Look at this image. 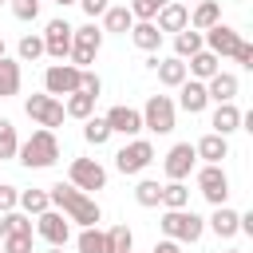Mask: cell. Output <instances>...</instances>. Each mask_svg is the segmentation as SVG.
<instances>
[{
    "label": "cell",
    "instance_id": "cell-45",
    "mask_svg": "<svg viewBox=\"0 0 253 253\" xmlns=\"http://www.w3.org/2000/svg\"><path fill=\"white\" fill-rule=\"evenodd\" d=\"M233 59H237L241 67H253V43H245V40H241V47L233 51Z\"/></svg>",
    "mask_w": 253,
    "mask_h": 253
},
{
    "label": "cell",
    "instance_id": "cell-50",
    "mask_svg": "<svg viewBox=\"0 0 253 253\" xmlns=\"http://www.w3.org/2000/svg\"><path fill=\"white\" fill-rule=\"evenodd\" d=\"M47 253H63V249H47Z\"/></svg>",
    "mask_w": 253,
    "mask_h": 253
},
{
    "label": "cell",
    "instance_id": "cell-49",
    "mask_svg": "<svg viewBox=\"0 0 253 253\" xmlns=\"http://www.w3.org/2000/svg\"><path fill=\"white\" fill-rule=\"evenodd\" d=\"M0 55H4V36H0Z\"/></svg>",
    "mask_w": 253,
    "mask_h": 253
},
{
    "label": "cell",
    "instance_id": "cell-39",
    "mask_svg": "<svg viewBox=\"0 0 253 253\" xmlns=\"http://www.w3.org/2000/svg\"><path fill=\"white\" fill-rule=\"evenodd\" d=\"M0 253H32V233H4Z\"/></svg>",
    "mask_w": 253,
    "mask_h": 253
},
{
    "label": "cell",
    "instance_id": "cell-44",
    "mask_svg": "<svg viewBox=\"0 0 253 253\" xmlns=\"http://www.w3.org/2000/svg\"><path fill=\"white\" fill-rule=\"evenodd\" d=\"M75 4H79V8H83V12H87V16H91V20H95V16H103V12H107V8H111V4H107V0H75Z\"/></svg>",
    "mask_w": 253,
    "mask_h": 253
},
{
    "label": "cell",
    "instance_id": "cell-52",
    "mask_svg": "<svg viewBox=\"0 0 253 253\" xmlns=\"http://www.w3.org/2000/svg\"><path fill=\"white\" fill-rule=\"evenodd\" d=\"M190 4H198V0H190Z\"/></svg>",
    "mask_w": 253,
    "mask_h": 253
},
{
    "label": "cell",
    "instance_id": "cell-48",
    "mask_svg": "<svg viewBox=\"0 0 253 253\" xmlns=\"http://www.w3.org/2000/svg\"><path fill=\"white\" fill-rule=\"evenodd\" d=\"M55 4H63V8H67V4H75V0H55Z\"/></svg>",
    "mask_w": 253,
    "mask_h": 253
},
{
    "label": "cell",
    "instance_id": "cell-46",
    "mask_svg": "<svg viewBox=\"0 0 253 253\" xmlns=\"http://www.w3.org/2000/svg\"><path fill=\"white\" fill-rule=\"evenodd\" d=\"M150 253H182V245H178V241H170V237H162V241H158Z\"/></svg>",
    "mask_w": 253,
    "mask_h": 253
},
{
    "label": "cell",
    "instance_id": "cell-32",
    "mask_svg": "<svg viewBox=\"0 0 253 253\" xmlns=\"http://www.w3.org/2000/svg\"><path fill=\"white\" fill-rule=\"evenodd\" d=\"M20 210H24L28 217H32V213L40 217L43 210H51V202H47V190H20Z\"/></svg>",
    "mask_w": 253,
    "mask_h": 253
},
{
    "label": "cell",
    "instance_id": "cell-26",
    "mask_svg": "<svg viewBox=\"0 0 253 253\" xmlns=\"http://www.w3.org/2000/svg\"><path fill=\"white\" fill-rule=\"evenodd\" d=\"M154 71H158V83H162V87H182V83L190 79L182 59H158V63H154Z\"/></svg>",
    "mask_w": 253,
    "mask_h": 253
},
{
    "label": "cell",
    "instance_id": "cell-2",
    "mask_svg": "<svg viewBox=\"0 0 253 253\" xmlns=\"http://www.w3.org/2000/svg\"><path fill=\"white\" fill-rule=\"evenodd\" d=\"M16 158H20L28 170H47V166H55V162H59V138H55V130H43V126L32 130V138L20 142Z\"/></svg>",
    "mask_w": 253,
    "mask_h": 253
},
{
    "label": "cell",
    "instance_id": "cell-9",
    "mask_svg": "<svg viewBox=\"0 0 253 253\" xmlns=\"http://www.w3.org/2000/svg\"><path fill=\"white\" fill-rule=\"evenodd\" d=\"M79 67L75 63H51L47 71H43V91L47 95H75L79 91Z\"/></svg>",
    "mask_w": 253,
    "mask_h": 253
},
{
    "label": "cell",
    "instance_id": "cell-16",
    "mask_svg": "<svg viewBox=\"0 0 253 253\" xmlns=\"http://www.w3.org/2000/svg\"><path fill=\"white\" fill-rule=\"evenodd\" d=\"M154 28L158 32H182V28H190V4H178V0H170L158 16H154Z\"/></svg>",
    "mask_w": 253,
    "mask_h": 253
},
{
    "label": "cell",
    "instance_id": "cell-8",
    "mask_svg": "<svg viewBox=\"0 0 253 253\" xmlns=\"http://www.w3.org/2000/svg\"><path fill=\"white\" fill-rule=\"evenodd\" d=\"M36 233H40L51 249H63V245L71 241V221H67L59 210H43V213L36 217Z\"/></svg>",
    "mask_w": 253,
    "mask_h": 253
},
{
    "label": "cell",
    "instance_id": "cell-43",
    "mask_svg": "<svg viewBox=\"0 0 253 253\" xmlns=\"http://www.w3.org/2000/svg\"><path fill=\"white\" fill-rule=\"evenodd\" d=\"M79 91H87V95H95V99H99V91H103V79H99L95 71H83V75H79Z\"/></svg>",
    "mask_w": 253,
    "mask_h": 253
},
{
    "label": "cell",
    "instance_id": "cell-38",
    "mask_svg": "<svg viewBox=\"0 0 253 253\" xmlns=\"http://www.w3.org/2000/svg\"><path fill=\"white\" fill-rule=\"evenodd\" d=\"M170 0H130V16L134 20H154Z\"/></svg>",
    "mask_w": 253,
    "mask_h": 253
},
{
    "label": "cell",
    "instance_id": "cell-24",
    "mask_svg": "<svg viewBox=\"0 0 253 253\" xmlns=\"http://www.w3.org/2000/svg\"><path fill=\"white\" fill-rule=\"evenodd\" d=\"M130 40H134V47H142V51H158V43H162V32L154 28V20H134V28H130Z\"/></svg>",
    "mask_w": 253,
    "mask_h": 253
},
{
    "label": "cell",
    "instance_id": "cell-15",
    "mask_svg": "<svg viewBox=\"0 0 253 253\" xmlns=\"http://www.w3.org/2000/svg\"><path fill=\"white\" fill-rule=\"evenodd\" d=\"M107 126H111V134H126V138H134L138 130H142V115L134 111V107H126V103H119V107H111L107 115Z\"/></svg>",
    "mask_w": 253,
    "mask_h": 253
},
{
    "label": "cell",
    "instance_id": "cell-30",
    "mask_svg": "<svg viewBox=\"0 0 253 253\" xmlns=\"http://www.w3.org/2000/svg\"><path fill=\"white\" fill-rule=\"evenodd\" d=\"M75 245H79V253H111V241H107V233H103L99 225L83 229V233L75 237Z\"/></svg>",
    "mask_w": 253,
    "mask_h": 253
},
{
    "label": "cell",
    "instance_id": "cell-4",
    "mask_svg": "<svg viewBox=\"0 0 253 253\" xmlns=\"http://www.w3.org/2000/svg\"><path fill=\"white\" fill-rule=\"evenodd\" d=\"M99 47H103V28H95V20L83 28H71V63L79 71H87V63H95Z\"/></svg>",
    "mask_w": 253,
    "mask_h": 253
},
{
    "label": "cell",
    "instance_id": "cell-3",
    "mask_svg": "<svg viewBox=\"0 0 253 253\" xmlns=\"http://www.w3.org/2000/svg\"><path fill=\"white\" fill-rule=\"evenodd\" d=\"M158 225H162V233H166L170 241H178V245H194V241L206 233V217H198L194 210H166Z\"/></svg>",
    "mask_w": 253,
    "mask_h": 253
},
{
    "label": "cell",
    "instance_id": "cell-21",
    "mask_svg": "<svg viewBox=\"0 0 253 253\" xmlns=\"http://www.w3.org/2000/svg\"><path fill=\"white\" fill-rule=\"evenodd\" d=\"M213 24H221V4L217 0H198L190 12V28L194 32H210Z\"/></svg>",
    "mask_w": 253,
    "mask_h": 253
},
{
    "label": "cell",
    "instance_id": "cell-22",
    "mask_svg": "<svg viewBox=\"0 0 253 253\" xmlns=\"http://www.w3.org/2000/svg\"><path fill=\"white\" fill-rule=\"evenodd\" d=\"M210 126H213V134H221V138H229L233 130H241V111H237L233 103H217V111H213V119H210Z\"/></svg>",
    "mask_w": 253,
    "mask_h": 253
},
{
    "label": "cell",
    "instance_id": "cell-1",
    "mask_svg": "<svg viewBox=\"0 0 253 253\" xmlns=\"http://www.w3.org/2000/svg\"><path fill=\"white\" fill-rule=\"evenodd\" d=\"M47 202H51L67 221H75V225H83V229H91V225H99V221H103L99 202H95V198H87L83 190H75L71 182H55V186H47Z\"/></svg>",
    "mask_w": 253,
    "mask_h": 253
},
{
    "label": "cell",
    "instance_id": "cell-31",
    "mask_svg": "<svg viewBox=\"0 0 253 253\" xmlns=\"http://www.w3.org/2000/svg\"><path fill=\"white\" fill-rule=\"evenodd\" d=\"M63 115H71V119H91V115H95V95H87V91H75V95H67V103H63Z\"/></svg>",
    "mask_w": 253,
    "mask_h": 253
},
{
    "label": "cell",
    "instance_id": "cell-37",
    "mask_svg": "<svg viewBox=\"0 0 253 253\" xmlns=\"http://www.w3.org/2000/svg\"><path fill=\"white\" fill-rule=\"evenodd\" d=\"M16 55H20V63H36V59L43 55V40H40V36H24L20 47H16Z\"/></svg>",
    "mask_w": 253,
    "mask_h": 253
},
{
    "label": "cell",
    "instance_id": "cell-10",
    "mask_svg": "<svg viewBox=\"0 0 253 253\" xmlns=\"http://www.w3.org/2000/svg\"><path fill=\"white\" fill-rule=\"evenodd\" d=\"M67 178H71V186L75 190H103L107 186V170L95 162V158H71V170H67Z\"/></svg>",
    "mask_w": 253,
    "mask_h": 253
},
{
    "label": "cell",
    "instance_id": "cell-53",
    "mask_svg": "<svg viewBox=\"0 0 253 253\" xmlns=\"http://www.w3.org/2000/svg\"><path fill=\"white\" fill-rule=\"evenodd\" d=\"M0 4H4V0H0Z\"/></svg>",
    "mask_w": 253,
    "mask_h": 253
},
{
    "label": "cell",
    "instance_id": "cell-25",
    "mask_svg": "<svg viewBox=\"0 0 253 253\" xmlns=\"http://www.w3.org/2000/svg\"><path fill=\"white\" fill-rule=\"evenodd\" d=\"M206 43H202V32H194V28H182L178 36H174V59H190V55H198Z\"/></svg>",
    "mask_w": 253,
    "mask_h": 253
},
{
    "label": "cell",
    "instance_id": "cell-12",
    "mask_svg": "<svg viewBox=\"0 0 253 253\" xmlns=\"http://www.w3.org/2000/svg\"><path fill=\"white\" fill-rule=\"evenodd\" d=\"M43 55H51V59H67L71 55V24L67 20H47V28H43Z\"/></svg>",
    "mask_w": 253,
    "mask_h": 253
},
{
    "label": "cell",
    "instance_id": "cell-29",
    "mask_svg": "<svg viewBox=\"0 0 253 253\" xmlns=\"http://www.w3.org/2000/svg\"><path fill=\"white\" fill-rule=\"evenodd\" d=\"M158 206H166V210H190V190H186V182H166Z\"/></svg>",
    "mask_w": 253,
    "mask_h": 253
},
{
    "label": "cell",
    "instance_id": "cell-20",
    "mask_svg": "<svg viewBox=\"0 0 253 253\" xmlns=\"http://www.w3.org/2000/svg\"><path fill=\"white\" fill-rule=\"evenodd\" d=\"M178 103H182V111H190V115H202L206 107H210V95H206V83H198V79H186L182 87H178Z\"/></svg>",
    "mask_w": 253,
    "mask_h": 253
},
{
    "label": "cell",
    "instance_id": "cell-28",
    "mask_svg": "<svg viewBox=\"0 0 253 253\" xmlns=\"http://www.w3.org/2000/svg\"><path fill=\"white\" fill-rule=\"evenodd\" d=\"M134 28V16H130V8L126 4H119V8H107L103 12V32H119V36H126Z\"/></svg>",
    "mask_w": 253,
    "mask_h": 253
},
{
    "label": "cell",
    "instance_id": "cell-18",
    "mask_svg": "<svg viewBox=\"0 0 253 253\" xmlns=\"http://www.w3.org/2000/svg\"><path fill=\"white\" fill-rule=\"evenodd\" d=\"M217 71H221V59H217L213 51H206V47H202L198 55H190V63H186V75H190V79H198V83L213 79Z\"/></svg>",
    "mask_w": 253,
    "mask_h": 253
},
{
    "label": "cell",
    "instance_id": "cell-27",
    "mask_svg": "<svg viewBox=\"0 0 253 253\" xmlns=\"http://www.w3.org/2000/svg\"><path fill=\"white\" fill-rule=\"evenodd\" d=\"M237 221H241V213H237V210L217 206V210H213V217H210V229H213L217 237H237Z\"/></svg>",
    "mask_w": 253,
    "mask_h": 253
},
{
    "label": "cell",
    "instance_id": "cell-54",
    "mask_svg": "<svg viewBox=\"0 0 253 253\" xmlns=\"http://www.w3.org/2000/svg\"><path fill=\"white\" fill-rule=\"evenodd\" d=\"M130 253H134V249H130Z\"/></svg>",
    "mask_w": 253,
    "mask_h": 253
},
{
    "label": "cell",
    "instance_id": "cell-42",
    "mask_svg": "<svg viewBox=\"0 0 253 253\" xmlns=\"http://www.w3.org/2000/svg\"><path fill=\"white\" fill-rule=\"evenodd\" d=\"M20 206V190L16 186H0V213H12Z\"/></svg>",
    "mask_w": 253,
    "mask_h": 253
},
{
    "label": "cell",
    "instance_id": "cell-19",
    "mask_svg": "<svg viewBox=\"0 0 253 253\" xmlns=\"http://www.w3.org/2000/svg\"><path fill=\"white\" fill-rule=\"evenodd\" d=\"M206 95H210V103H233V95H237V75H233V71H217L213 79H206Z\"/></svg>",
    "mask_w": 253,
    "mask_h": 253
},
{
    "label": "cell",
    "instance_id": "cell-33",
    "mask_svg": "<svg viewBox=\"0 0 253 253\" xmlns=\"http://www.w3.org/2000/svg\"><path fill=\"white\" fill-rule=\"evenodd\" d=\"M83 138L91 142V146H103L107 138H111V126H107V119H83Z\"/></svg>",
    "mask_w": 253,
    "mask_h": 253
},
{
    "label": "cell",
    "instance_id": "cell-11",
    "mask_svg": "<svg viewBox=\"0 0 253 253\" xmlns=\"http://www.w3.org/2000/svg\"><path fill=\"white\" fill-rule=\"evenodd\" d=\"M198 190H202V198L217 210V206H225V198H229V178H225V170L221 166H202L198 170Z\"/></svg>",
    "mask_w": 253,
    "mask_h": 253
},
{
    "label": "cell",
    "instance_id": "cell-34",
    "mask_svg": "<svg viewBox=\"0 0 253 253\" xmlns=\"http://www.w3.org/2000/svg\"><path fill=\"white\" fill-rule=\"evenodd\" d=\"M158 198H162V186H158L154 178H142V182L134 186V202H138V206L154 210V206H158Z\"/></svg>",
    "mask_w": 253,
    "mask_h": 253
},
{
    "label": "cell",
    "instance_id": "cell-35",
    "mask_svg": "<svg viewBox=\"0 0 253 253\" xmlns=\"http://www.w3.org/2000/svg\"><path fill=\"white\" fill-rule=\"evenodd\" d=\"M107 241H111V253H130V249H134V233H130L126 225L107 229Z\"/></svg>",
    "mask_w": 253,
    "mask_h": 253
},
{
    "label": "cell",
    "instance_id": "cell-17",
    "mask_svg": "<svg viewBox=\"0 0 253 253\" xmlns=\"http://www.w3.org/2000/svg\"><path fill=\"white\" fill-rule=\"evenodd\" d=\"M194 154L198 158H206V166H221V158H229V138H221V134H206V138H198L194 142Z\"/></svg>",
    "mask_w": 253,
    "mask_h": 253
},
{
    "label": "cell",
    "instance_id": "cell-51",
    "mask_svg": "<svg viewBox=\"0 0 253 253\" xmlns=\"http://www.w3.org/2000/svg\"><path fill=\"white\" fill-rule=\"evenodd\" d=\"M225 253H241V249H225Z\"/></svg>",
    "mask_w": 253,
    "mask_h": 253
},
{
    "label": "cell",
    "instance_id": "cell-36",
    "mask_svg": "<svg viewBox=\"0 0 253 253\" xmlns=\"http://www.w3.org/2000/svg\"><path fill=\"white\" fill-rule=\"evenodd\" d=\"M20 150V138H16V126L8 119H0V158H16Z\"/></svg>",
    "mask_w": 253,
    "mask_h": 253
},
{
    "label": "cell",
    "instance_id": "cell-5",
    "mask_svg": "<svg viewBox=\"0 0 253 253\" xmlns=\"http://www.w3.org/2000/svg\"><path fill=\"white\" fill-rule=\"evenodd\" d=\"M138 115H142V126L154 130V134H170L174 130V99L170 95H150Z\"/></svg>",
    "mask_w": 253,
    "mask_h": 253
},
{
    "label": "cell",
    "instance_id": "cell-47",
    "mask_svg": "<svg viewBox=\"0 0 253 253\" xmlns=\"http://www.w3.org/2000/svg\"><path fill=\"white\" fill-rule=\"evenodd\" d=\"M4 233H8V225H4V213H0V241H4Z\"/></svg>",
    "mask_w": 253,
    "mask_h": 253
},
{
    "label": "cell",
    "instance_id": "cell-23",
    "mask_svg": "<svg viewBox=\"0 0 253 253\" xmlns=\"http://www.w3.org/2000/svg\"><path fill=\"white\" fill-rule=\"evenodd\" d=\"M20 59H8V55H0V99H12V95H20Z\"/></svg>",
    "mask_w": 253,
    "mask_h": 253
},
{
    "label": "cell",
    "instance_id": "cell-13",
    "mask_svg": "<svg viewBox=\"0 0 253 253\" xmlns=\"http://www.w3.org/2000/svg\"><path fill=\"white\" fill-rule=\"evenodd\" d=\"M194 162H198L194 142H174V146L166 150L162 170H166V178H170V182H186V178H190V170H194Z\"/></svg>",
    "mask_w": 253,
    "mask_h": 253
},
{
    "label": "cell",
    "instance_id": "cell-7",
    "mask_svg": "<svg viewBox=\"0 0 253 253\" xmlns=\"http://www.w3.org/2000/svg\"><path fill=\"white\" fill-rule=\"evenodd\" d=\"M150 162H154V146H150L146 138H130V142H126V146L115 154L119 174H142Z\"/></svg>",
    "mask_w": 253,
    "mask_h": 253
},
{
    "label": "cell",
    "instance_id": "cell-41",
    "mask_svg": "<svg viewBox=\"0 0 253 253\" xmlns=\"http://www.w3.org/2000/svg\"><path fill=\"white\" fill-rule=\"evenodd\" d=\"M4 225H8V233H32V217H28V213H20V210L4 213Z\"/></svg>",
    "mask_w": 253,
    "mask_h": 253
},
{
    "label": "cell",
    "instance_id": "cell-14",
    "mask_svg": "<svg viewBox=\"0 0 253 253\" xmlns=\"http://www.w3.org/2000/svg\"><path fill=\"white\" fill-rule=\"evenodd\" d=\"M202 43H206V51H213V55L221 59V55H233V51L241 47V36H237V28H229V24H213L210 32H202Z\"/></svg>",
    "mask_w": 253,
    "mask_h": 253
},
{
    "label": "cell",
    "instance_id": "cell-40",
    "mask_svg": "<svg viewBox=\"0 0 253 253\" xmlns=\"http://www.w3.org/2000/svg\"><path fill=\"white\" fill-rule=\"evenodd\" d=\"M12 16L24 20V24H32L40 16V0H12Z\"/></svg>",
    "mask_w": 253,
    "mask_h": 253
},
{
    "label": "cell",
    "instance_id": "cell-6",
    "mask_svg": "<svg viewBox=\"0 0 253 253\" xmlns=\"http://www.w3.org/2000/svg\"><path fill=\"white\" fill-rule=\"evenodd\" d=\"M24 111H28V119H36L43 130H55L59 123H63V103L55 99V95H28L24 99Z\"/></svg>",
    "mask_w": 253,
    "mask_h": 253
}]
</instances>
